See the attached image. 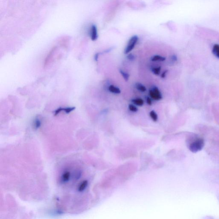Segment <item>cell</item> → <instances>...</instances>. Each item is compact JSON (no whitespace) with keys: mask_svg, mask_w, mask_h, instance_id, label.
I'll return each instance as SVG.
<instances>
[{"mask_svg":"<svg viewBox=\"0 0 219 219\" xmlns=\"http://www.w3.org/2000/svg\"><path fill=\"white\" fill-rule=\"evenodd\" d=\"M109 91L113 94H119L121 93V90L120 88L116 87L113 85H111L108 88Z\"/></svg>","mask_w":219,"mask_h":219,"instance_id":"obj_5","label":"cell"},{"mask_svg":"<svg viewBox=\"0 0 219 219\" xmlns=\"http://www.w3.org/2000/svg\"><path fill=\"white\" fill-rule=\"evenodd\" d=\"M112 48H109L108 49H107V50H106V51H105L104 52H105V53H108V52H109L111 51Z\"/></svg>","mask_w":219,"mask_h":219,"instance_id":"obj_22","label":"cell"},{"mask_svg":"<svg viewBox=\"0 0 219 219\" xmlns=\"http://www.w3.org/2000/svg\"><path fill=\"white\" fill-rule=\"evenodd\" d=\"M166 58L164 57L161 56L156 55L154 56L151 59L152 61L155 62V61H164L166 60Z\"/></svg>","mask_w":219,"mask_h":219,"instance_id":"obj_7","label":"cell"},{"mask_svg":"<svg viewBox=\"0 0 219 219\" xmlns=\"http://www.w3.org/2000/svg\"><path fill=\"white\" fill-rule=\"evenodd\" d=\"M146 102H147V104L148 105H150V106L152 105V102L151 99L149 97H147V98H146Z\"/></svg>","mask_w":219,"mask_h":219,"instance_id":"obj_19","label":"cell"},{"mask_svg":"<svg viewBox=\"0 0 219 219\" xmlns=\"http://www.w3.org/2000/svg\"><path fill=\"white\" fill-rule=\"evenodd\" d=\"M151 98L155 100L159 101L162 99V96L159 89L156 86H154L152 89L149 91Z\"/></svg>","mask_w":219,"mask_h":219,"instance_id":"obj_3","label":"cell"},{"mask_svg":"<svg viewBox=\"0 0 219 219\" xmlns=\"http://www.w3.org/2000/svg\"><path fill=\"white\" fill-rule=\"evenodd\" d=\"M204 146L203 139L197 138L191 142L189 145V149L193 152H197L202 150Z\"/></svg>","mask_w":219,"mask_h":219,"instance_id":"obj_1","label":"cell"},{"mask_svg":"<svg viewBox=\"0 0 219 219\" xmlns=\"http://www.w3.org/2000/svg\"><path fill=\"white\" fill-rule=\"evenodd\" d=\"M90 34V37L92 40L95 41L97 39L98 37V34L97 28L96 25H93L91 26Z\"/></svg>","mask_w":219,"mask_h":219,"instance_id":"obj_4","label":"cell"},{"mask_svg":"<svg viewBox=\"0 0 219 219\" xmlns=\"http://www.w3.org/2000/svg\"><path fill=\"white\" fill-rule=\"evenodd\" d=\"M128 109H129L130 111L133 112H137L138 110L137 108L135 105H133L132 104H129V105H128Z\"/></svg>","mask_w":219,"mask_h":219,"instance_id":"obj_16","label":"cell"},{"mask_svg":"<svg viewBox=\"0 0 219 219\" xmlns=\"http://www.w3.org/2000/svg\"><path fill=\"white\" fill-rule=\"evenodd\" d=\"M63 108H57V109L55 111V116L57 115L58 114H59L60 112L63 111Z\"/></svg>","mask_w":219,"mask_h":219,"instance_id":"obj_18","label":"cell"},{"mask_svg":"<svg viewBox=\"0 0 219 219\" xmlns=\"http://www.w3.org/2000/svg\"><path fill=\"white\" fill-rule=\"evenodd\" d=\"M75 109V107H67V108H63V111L66 113H69L73 111Z\"/></svg>","mask_w":219,"mask_h":219,"instance_id":"obj_15","label":"cell"},{"mask_svg":"<svg viewBox=\"0 0 219 219\" xmlns=\"http://www.w3.org/2000/svg\"><path fill=\"white\" fill-rule=\"evenodd\" d=\"M213 53L216 56L219 58V45L216 44L214 45L213 49Z\"/></svg>","mask_w":219,"mask_h":219,"instance_id":"obj_14","label":"cell"},{"mask_svg":"<svg viewBox=\"0 0 219 219\" xmlns=\"http://www.w3.org/2000/svg\"><path fill=\"white\" fill-rule=\"evenodd\" d=\"M42 122L40 119L37 118L34 122V127L36 129H38L41 126Z\"/></svg>","mask_w":219,"mask_h":219,"instance_id":"obj_12","label":"cell"},{"mask_svg":"<svg viewBox=\"0 0 219 219\" xmlns=\"http://www.w3.org/2000/svg\"><path fill=\"white\" fill-rule=\"evenodd\" d=\"M150 116L152 120L154 122H156L158 120V116L154 111H152L150 113Z\"/></svg>","mask_w":219,"mask_h":219,"instance_id":"obj_10","label":"cell"},{"mask_svg":"<svg viewBox=\"0 0 219 219\" xmlns=\"http://www.w3.org/2000/svg\"><path fill=\"white\" fill-rule=\"evenodd\" d=\"M132 102L139 106H142L144 103L143 100L141 98H137L132 99Z\"/></svg>","mask_w":219,"mask_h":219,"instance_id":"obj_8","label":"cell"},{"mask_svg":"<svg viewBox=\"0 0 219 219\" xmlns=\"http://www.w3.org/2000/svg\"><path fill=\"white\" fill-rule=\"evenodd\" d=\"M70 177V172L66 171L63 173L62 176V180L63 182H67L69 181Z\"/></svg>","mask_w":219,"mask_h":219,"instance_id":"obj_6","label":"cell"},{"mask_svg":"<svg viewBox=\"0 0 219 219\" xmlns=\"http://www.w3.org/2000/svg\"><path fill=\"white\" fill-rule=\"evenodd\" d=\"M139 37L137 35H134L130 38L128 41V43L124 50V54L128 55L131 51L133 50L134 47L137 44L138 41Z\"/></svg>","mask_w":219,"mask_h":219,"instance_id":"obj_2","label":"cell"},{"mask_svg":"<svg viewBox=\"0 0 219 219\" xmlns=\"http://www.w3.org/2000/svg\"><path fill=\"white\" fill-rule=\"evenodd\" d=\"M168 70H165L162 73V75H161V78H165L167 74V73H168Z\"/></svg>","mask_w":219,"mask_h":219,"instance_id":"obj_20","label":"cell"},{"mask_svg":"<svg viewBox=\"0 0 219 219\" xmlns=\"http://www.w3.org/2000/svg\"><path fill=\"white\" fill-rule=\"evenodd\" d=\"M120 72L121 74V75H122V76H123L124 79L125 81H128L129 80V76H130L129 74H128V73H127V72H125L124 71H123L122 69L120 70Z\"/></svg>","mask_w":219,"mask_h":219,"instance_id":"obj_13","label":"cell"},{"mask_svg":"<svg viewBox=\"0 0 219 219\" xmlns=\"http://www.w3.org/2000/svg\"><path fill=\"white\" fill-rule=\"evenodd\" d=\"M136 88L137 90L141 92H145L146 91V86H144L142 84L137 83L135 85Z\"/></svg>","mask_w":219,"mask_h":219,"instance_id":"obj_9","label":"cell"},{"mask_svg":"<svg viewBox=\"0 0 219 219\" xmlns=\"http://www.w3.org/2000/svg\"><path fill=\"white\" fill-rule=\"evenodd\" d=\"M161 70H162V67H161L152 68L151 69V71L152 73L156 75H158L160 74Z\"/></svg>","mask_w":219,"mask_h":219,"instance_id":"obj_11","label":"cell"},{"mask_svg":"<svg viewBox=\"0 0 219 219\" xmlns=\"http://www.w3.org/2000/svg\"><path fill=\"white\" fill-rule=\"evenodd\" d=\"M127 58L130 61H134L135 59V56L132 54H128L127 56Z\"/></svg>","mask_w":219,"mask_h":219,"instance_id":"obj_17","label":"cell"},{"mask_svg":"<svg viewBox=\"0 0 219 219\" xmlns=\"http://www.w3.org/2000/svg\"><path fill=\"white\" fill-rule=\"evenodd\" d=\"M99 53H97L95 55V60L96 61H98V59L99 56Z\"/></svg>","mask_w":219,"mask_h":219,"instance_id":"obj_21","label":"cell"}]
</instances>
